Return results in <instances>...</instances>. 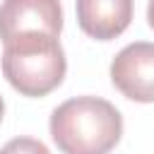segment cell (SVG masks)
Here are the masks:
<instances>
[{
    "label": "cell",
    "mask_w": 154,
    "mask_h": 154,
    "mask_svg": "<svg viewBox=\"0 0 154 154\" xmlns=\"http://www.w3.org/2000/svg\"><path fill=\"white\" fill-rule=\"evenodd\" d=\"M48 130L63 154H108L120 142L123 116L101 96H75L53 108Z\"/></svg>",
    "instance_id": "6da1fadb"
},
{
    "label": "cell",
    "mask_w": 154,
    "mask_h": 154,
    "mask_svg": "<svg viewBox=\"0 0 154 154\" xmlns=\"http://www.w3.org/2000/svg\"><path fill=\"white\" fill-rule=\"evenodd\" d=\"M0 67L14 91L29 99H41L58 89L67 72L60 36L31 34L2 43Z\"/></svg>",
    "instance_id": "7a4b0ae2"
},
{
    "label": "cell",
    "mask_w": 154,
    "mask_h": 154,
    "mask_svg": "<svg viewBox=\"0 0 154 154\" xmlns=\"http://www.w3.org/2000/svg\"><path fill=\"white\" fill-rule=\"evenodd\" d=\"M63 5L60 0H2L0 5V41L46 34L60 36Z\"/></svg>",
    "instance_id": "3957f363"
},
{
    "label": "cell",
    "mask_w": 154,
    "mask_h": 154,
    "mask_svg": "<svg viewBox=\"0 0 154 154\" xmlns=\"http://www.w3.org/2000/svg\"><path fill=\"white\" fill-rule=\"evenodd\" d=\"M113 87L130 101H154V43L135 41L120 48L111 63Z\"/></svg>",
    "instance_id": "277c9868"
},
{
    "label": "cell",
    "mask_w": 154,
    "mask_h": 154,
    "mask_svg": "<svg viewBox=\"0 0 154 154\" xmlns=\"http://www.w3.org/2000/svg\"><path fill=\"white\" fill-rule=\"evenodd\" d=\"M132 0H77V24L96 41H113L132 22Z\"/></svg>",
    "instance_id": "5b68a950"
},
{
    "label": "cell",
    "mask_w": 154,
    "mask_h": 154,
    "mask_svg": "<svg viewBox=\"0 0 154 154\" xmlns=\"http://www.w3.org/2000/svg\"><path fill=\"white\" fill-rule=\"evenodd\" d=\"M0 154H51L48 147L41 142V140H34V137H14L10 140Z\"/></svg>",
    "instance_id": "8992f818"
},
{
    "label": "cell",
    "mask_w": 154,
    "mask_h": 154,
    "mask_svg": "<svg viewBox=\"0 0 154 154\" xmlns=\"http://www.w3.org/2000/svg\"><path fill=\"white\" fill-rule=\"evenodd\" d=\"M147 24L154 29V0H149V5H147Z\"/></svg>",
    "instance_id": "52a82bcc"
},
{
    "label": "cell",
    "mask_w": 154,
    "mask_h": 154,
    "mask_svg": "<svg viewBox=\"0 0 154 154\" xmlns=\"http://www.w3.org/2000/svg\"><path fill=\"white\" fill-rule=\"evenodd\" d=\"M2 116H5V101H2V96H0V123H2Z\"/></svg>",
    "instance_id": "ba28073f"
}]
</instances>
